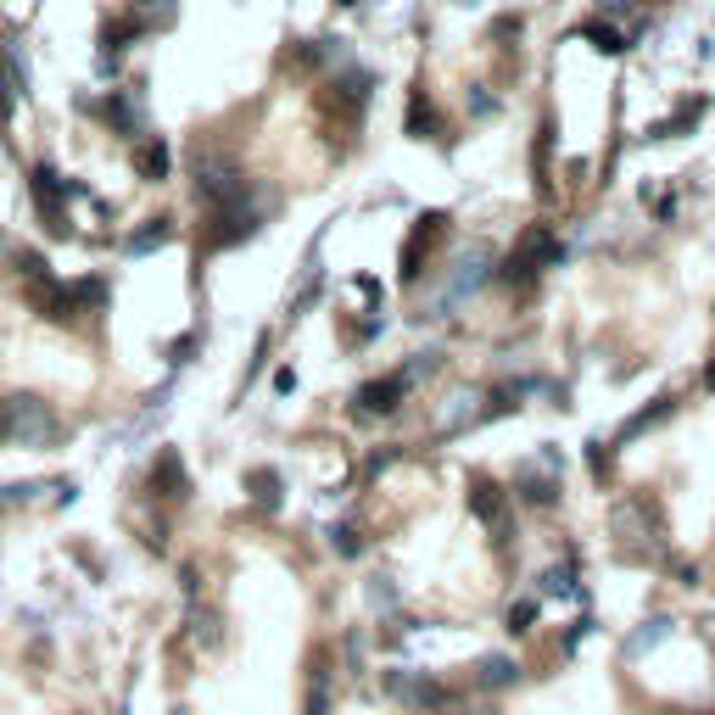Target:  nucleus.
<instances>
[{
	"instance_id": "f257e3e1",
	"label": "nucleus",
	"mask_w": 715,
	"mask_h": 715,
	"mask_svg": "<svg viewBox=\"0 0 715 715\" xmlns=\"http://www.w3.org/2000/svg\"><path fill=\"white\" fill-rule=\"evenodd\" d=\"M62 419L57 408L34 397V392H12V397H0V448H28V453H51L62 448Z\"/></svg>"
},
{
	"instance_id": "f03ea898",
	"label": "nucleus",
	"mask_w": 715,
	"mask_h": 715,
	"mask_svg": "<svg viewBox=\"0 0 715 715\" xmlns=\"http://www.w3.org/2000/svg\"><path fill=\"white\" fill-rule=\"evenodd\" d=\"M190 184H196V202H202L207 213L247 207V202H252L247 174L235 168V157H224V152H196V157H190Z\"/></svg>"
},
{
	"instance_id": "7ed1b4c3",
	"label": "nucleus",
	"mask_w": 715,
	"mask_h": 715,
	"mask_svg": "<svg viewBox=\"0 0 715 715\" xmlns=\"http://www.w3.org/2000/svg\"><path fill=\"white\" fill-rule=\"evenodd\" d=\"M28 196H34L39 224L51 229L57 241H68V235H73V213H68V202H84V196H90V184L62 179L51 163H34V168H28Z\"/></svg>"
},
{
	"instance_id": "20e7f679",
	"label": "nucleus",
	"mask_w": 715,
	"mask_h": 715,
	"mask_svg": "<svg viewBox=\"0 0 715 715\" xmlns=\"http://www.w3.org/2000/svg\"><path fill=\"white\" fill-rule=\"evenodd\" d=\"M79 112H95V118H102L112 134H123V140H146V95H140V84L107 90L102 102L79 95Z\"/></svg>"
},
{
	"instance_id": "39448f33",
	"label": "nucleus",
	"mask_w": 715,
	"mask_h": 715,
	"mask_svg": "<svg viewBox=\"0 0 715 715\" xmlns=\"http://www.w3.org/2000/svg\"><path fill=\"white\" fill-rule=\"evenodd\" d=\"M543 263H559V241H553V229L548 224H537V229H526L520 235V247L503 258V285H526L532 274H543Z\"/></svg>"
},
{
	"instance_id": "423d86ee",
	"label": "nucleus",
	"mask_w": 715,
	"mask_h": 715,
	"mask_svg": "<svg viewBox=\"0 0 715 715\" xmlns=\"http://www.w3.org/2000/svg\"><path fill=\"white\" fill-rule=\"evenodd\" d=\"M386 693L397 699V704H408V710H419V715H437V710H448V688L442 682H431L425 671H386Z\"/></svg>"
},
{
	"instance_id": "0eeeda50",
	"label": "nucleus",
	"mask_w": 715,
	"mask_h": 715,
	"mask_svg": "<svg viewBox=\"0 0 715 715\" xmlns=\"http://www.w3.org/2000/svg\"><path fill=\"white\" fill-rule=\"evenodd\" d=\"M448 235V213H425L414 229H408V241H403V258H397V274L403 279H419L425 274V263H431V252H437V241Z\"/></svg>"
},
{
	"instance_id": "6e6552de",
	"label": "nucleus",
	"mask_w": 715,
	"mask_h": 715,
	"mask_svg": "<svg viewBox=\"0 0 715 715\" xmlns=\"http://www.w3.org/2000/svg\"><path fill=\"white\" fill-rule=\"evenodd\" d=\"M408 386H414L408 369H392V374H380V380H364L358 397H353V408H358V414H392V408L408 397Z\"/></svg>"
},
{
	"instance_id": "1a4fd4ad",
	"label": "nucleus",
	"mask_w": 715,
	"mask_h": 715,
	"mask_svg": "<svg viewBox=\"0 0 715 715\" xmlns=\"http://www.w3.org/2000/svg\"><path fill=\"white\" fill-rule=\"evenodd\" d=\"M475 514L487 520V532H498V543H514V520H509V492L498 481H475Z\"/></svg>"
},
{
	"instance_id": "9d476101",
	"label": "nucleus",
	"mask_w": 715,
	"mask_h": 715,
	"mask_svg": "<svg viewBox=\"0 0 715 715\" xmlns=\"http://www.w3.org/2000/svg\"><path fill=\"white\" fill-rule=\"evenodd\" d=\"M146 487H152L157 498H190V475H184V458H179V448H157V458H152V475H146Z\"/></svg>"
},
{
	"instance_id": "9b49d317",
	"label": "nucleus",
	"mask_w": 715,
	"mask_h": 715,
	"mask_svg": "<svg viewBox=\"0 0 715 715\" xmlns=\"http://www.w3.org/2000/svg\"><path fill=\"white\" fill-rule=\"evenodd\" d=\"M168 140H157V134H146V140H140V152H134V174L140 179H146V184H163L168 179Z\"/></svg>"
},
{
	"instance_id": "f8f14e48",
	"label": "nucleus",
	"mask_w": 715,
	"mask_h": 715,
	"mask_svg": "<svg viewBox=\"0 0 715 715\" xmlns=\"http://www.w3.org/2000/svg\"><path fill=\"white\" fill-rule=\"evenodd\" d=\"M0 73L12 79L17 102H28V95H34V68H28V51H23L17 39H7V45H0Z\"/></svg>"
},
{
	"instance_id": "ddd939ff",
	"label": "nucleus",
	"mask_w": 715,
	"mask_h": 715,
	"mask_svg": "<svg viewBox=\"0 0 715 715\" xmlns=\"http://www.w3.org/2000/svg\"><path fill=\"white\" fill-rule=\"evenodd\" d=\"M129 17L146 28V34L174 28V23H179V0H129Z\"/></svg>"
},
{
	"instance_id": "4468645a",
	"label": "nucleus",
	"mask_w": 715,
	"mask_h": 715,
	"mask_svg": "<svg viewBox=\"0 0 715 715\" xmlns=\"http://www.w3.org/2000/svg\"><path fill=\"white\" fill-rule=\"evenodd\" d=\"M414 140H431L437 134V107H431V95H425L419 84L408 90V123H403Z\"/></svg>"
},
{
	"instance_id": "2eb2a0df",
	"label": "nucleus",
	"mask_w": 715,
	"mask_h": 715,
	"mask_svg": "<svg viewBox=\"0 0 715 715\" xmlns=\"http://www.w3.org/2000/svg\"><path fill=\"white\" fill-rule=\"evenodd\" d=\"M168 241H174V224H168V218H152L146 229L129 235L123 252H129V258H146V252H157V247H168Z\"/></svg>"
},
{
	"instance_id": "dca6fc26",
	"label": "nucleus",
	"mask_w": 715,
	"mask_h": 715,
	"mask_svg": "<svg viewBox=\"0 0 715 715\" xmlns=\"http://www.w3.org/2000/svg\"><path fill=\"white\" fill-rule=\"evenodd\" d=\"M12 263H17V274H23V279L34 285V291H39V297H45V291H51V285H62V279L51 274V263H45V258H39L34 247H23V252H17Z\"/></svg>"
},
{
	"instance_id": "f3484780",
	"label": "nucleus",
	"mask_w": 715,
	"mask_h": 715,
	"mask_svg": "<svg viewBox=\"0 0 715 715\" xmlns=\"http://www.w3.org/2000/svg\"><path fill=\"white\" fill-rule=\"evenodd\" d=\"M247 492H252V503L279 509V503H285V481H279V469H252V475H247Z\"/></svg>"
},
{
	"instance_id": "a211bd4d",
	"label": "nucleus",
	"mask_w": 715,
	"mask_h": 715,
	"mask_svg": "<svg viewBox=\"0 0 715 715\" xmlns=\"http://www.w3.org/2000/svg\"><path fill=\"white\" fill-rule=\"evenodd\" d=\"M475 671H481V688H514V682H520V665H514L509 654H487Z\"/></svg>"
},
{
	"instance_id": "6ab92c4d",
	"label": "nucleus",
	"mask_w": 715,
	"mask_h": 715,
	"mask_svg": "<svg viewBox=\"0 0 715 715\" xmlns=\"http://www.w3.org/2000/svg\"><path fill=\"white\" fill-rule=\"evenodd\" d=\"M532 168H537V184H543V196H553V123H543L537 134V152H532Z\"/></svg>"
},
{
	"instance_id": "aec40b11",
	"label": "nucleus",
	"mask_w": 715,
	"mask_h": 715,
	"mask_svg": "<svg viewBox=\"0 0 715 715\" xmlns=\"http://www.w3.org/2000/svg\"><path fill=\"white\" fill-rule=\"evenodd\" d=\"M677 408V397H654V408H643L632 425H621V442H632V437H643V431H654V425L665 419V414H671Z\"/></svg>"
},
{
	"instance_id": "412c9836",
	"label": "nucleus",
	"mask_w": 715,
	"mask_h": 715,
	"mask_svg": "<svg viewBox=\"0 0 715 715\" xmlns=\"http://www.w3.org/2000/svg\"><path fill=\"white\" fill-rule=\"evenodd\" d=\"M39 492H45V481H7L0 487V509H28Z\"/></svg>"
},
{
	"instance_id": "4be33fe9",
	"label": "nucleus",
	"mask_w": 715,
	"mask_h": 715,
	"mask_svg": "<svg viewBox=\"0 0 715 715\" xmlns=\"http://www.w3.org/2000/svg\"><path fill=\"white\" fill-rule=\"evenodd\" d=\"M570 587H576V570H570V564H553V570H543L537 598H559V593H570Z\"/></svg>"
},
{
	"instance_id": "5701e85b",
	"label": "nucleus",
	"mask_w": 715,
	"mask_h": 715,
	"mask_svg": "<svg viewBox=\"0 0 715 715\" xmlns=\"http://www.w3.org/2000/svg\"><path fill=\"white\" fill-rule=\"evenodd\" d=\"M196 347H202V330H184L179 342H168V369H184L190 358H196Z\"/></svg>"
},
{
	"instance_id": "b1692460",
	"label": "nucleus",
	"mask_w": 715,
	"mask_h": 715,
	"mask_svg": "<svg viewBox=\"0 0 715 715\" xmlns=\"http://www.w3.org/2000/svg\"><path fill=\"white\" fill-rule=\"evenodd\" d=\"M308 715H330V665L313 671V688H308Z\"/></svg>"
},
{
	"instance_id": "393cba45",
	"label": "nucleus",
	"mask_w": 715,
	"mask_h": 715,
	"mask_svg": "<svg viewBox=\"0 0 715 715\" xmlns=\"http://www.w3.org/2000/svg\"><path fill=\"white\" fill-rule=\"evenodd\" d=\"M537 615H543V598H526V604H514V615H509V632H514V637H526Z\"/></svg>"
},
{
	"instance_id": "a878e982",
	"label": "nucleus",
	"mask_w": 715,
	"mask_h": 715,
	"mask_svg": "<svg viewBox=\"0 0 715 715\" xmlns=\"http://www.w3.org/2000/svg\"><path fill=\"white\" fill-rule=\"evenodd\" d=\"M582 34L598 39V51H609V57H615V51H627V34H615V28H604V23H587Z\"/></svg>"
},
{
	"instance_id": "bb28decb",
	"label": "nucleus",
	"mask_w": 715,
	"mask_h": 715,
	"mask_svg": "<svg viewBox=\"0 0 715 715\" xmlns=\"http://www.w3.org/2000/svg\"><path fill=\"white\" fill-rule=\"evenodd\" d=\"M665 632H671V621H648V627H643V632H637V637L627 643V654H648V648H654V643H659Z\"/></svg>"
},
{
	"instance_id": "cd10ccee",
	"label": "nucleus",
	"mask_w": 715,
	"mask_h": 715,
	"mask_svg": "<svg viewBox=\"0 0 715 715\" xmlns=\"http://www.w3.org/2000/svg\"><path fill=\"white\" fill-rule=\"evenodd\" d=\"M12 112H17V90H12L7 73H0V129H12Z\"/></svg>"
},
{
	"instance_id": "c85d7f7f",
	"label": "nucleus",
	"mask_w": 715,
	"mask_h": 715,
	"mask_svg": "<svg viewBox=\"0 0 715 715\" xmlns=\"http://www.w3.org/2000/svg\"><path fill=\"white\" fill-rule=\"evenodd\" d=\"M358 548H364V537L353 526H336V553H358Z\"/></svg>"
},
{
	"instance_id": "c756f323",
	"label": "nucleus",
	"mask_w": 715,
	"mask_h": 715,
	"mask_svg": "<svg viewBox=\"0 0 715 715\" xmlns=\"http://www.w3.org/2000/svg\"><path fill=\"white\" fill-rule=\"evenodd\" d=\"M79 503V481H57V509H73Z\"/></svg>"
},
{
	"instance_id": "7c9ffc66",
	"label": "nucleus",
	"mask_w": 715,
	"mask_h": 715,
	"mask_svg": "<svg viewBox=\"0 0 715 715\" xmlns=\"http://www.w3.org/2000/svg\"><path fill=\"white\" fill-rule=\"evenodd\" d=\"M637 0H604V12H632Z\"/></svg>"
},
{
	"instance_id": "2f4dec72",
	"label": "nucleus",
	"mask_w": 715,
	"mask_h": 715,
	"mask_svg": "<svg viewBox=\"0 0 715 715\" xmlns=\"http://www.w3.org/2000/svg\"><path fill=\"white\" fill-rule=\"evenodd\" d=\"M704 380H710V386H715V364H710V374H704Z\"/></svg>"
},
{
	"instance_id": "473e14b6",
	"label": "nucleus",
	"mask_w": 715,
	"mask_h": 715,
	"mask_svg": "<svg viewBox=\"0 0 715 715\" xmlns=\"http://www.w3.org/2000/svg\"><path fill=\"white\" fill-rule=\"evenodd\" d=\"M168 715H190V710H168Z\"/></svg>"
}]
</instances>
